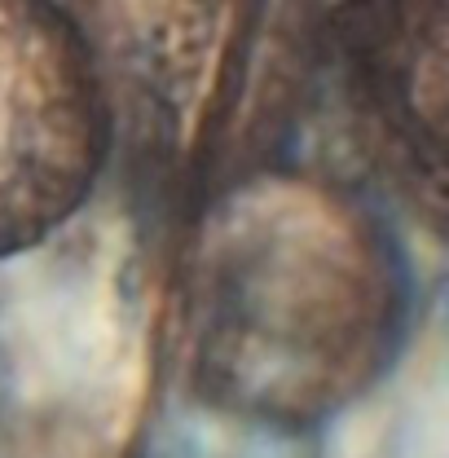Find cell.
<instances>
[{
	"instance_id": "obj_2",
	"label": "cell",
	"mask_w": 449,
	"mask_h": 458,
	"mask_svg": "<svg viewBox=\"0 0 449 458\" xmlns=\"http://www.w3.org/2000/svg\"><path fill=\"white\" fill-rule=\"evenodd\" d=\"M326 80L348 146L432 225L445 212L449 0H339Z\"/></svg>"
},
{
	"instance_id": "obj_1",
	"label": "cell",
	"mask_w": 449,
	"mask_h": 458,
	"mask_svg": "<svg viewBox=\"0 0 449 458\" xmlns=\"http://www.w3.org/2000/svg\"><path fill=\"white\" fill-rule=\"evenodd\" d=\"M93 36L57 0H0V260L49 242L111 159Z\"/></svg>"
}]
</instances>
